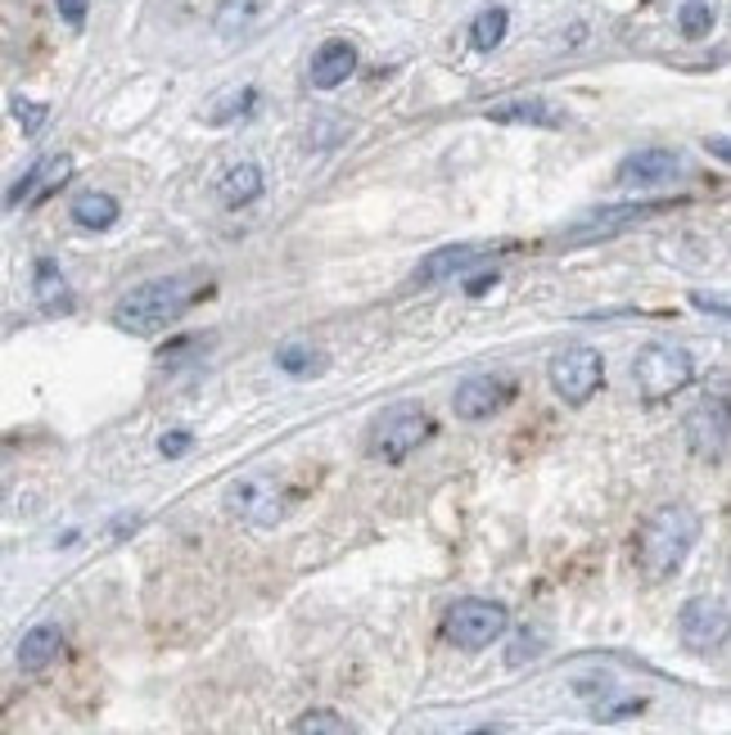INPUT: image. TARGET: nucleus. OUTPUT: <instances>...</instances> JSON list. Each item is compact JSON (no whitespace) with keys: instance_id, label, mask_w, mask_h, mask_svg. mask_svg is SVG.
<instances>
[{"instance_id":"1","label":"nucleus","mask_w":731,"mask_h":735,"mask_svg":"<svg viewBox=\"0 0 731 735\" xmlns=\"http://www.w3.org/2000/svg\"><path fill=\"white\" fill-rule=\"evenodd\" d=\"M696 538H700V514H696L691 506H682V501L659 506V510L646 519L641 538H637V564H641V573H646L650 582L673 578V573L687 564Z\"/></svg>"},{"instance_id":"2","label":"nucleus","mask_w":731,"mask_h":735,"mask_svg":"<svg viewBox=\"0 0 731 735\" xmlns=\"http://www.w3.org/2000/svg\"><path fill=\"white\" fill-rule=\"evenodd\" d=\"M194 280H181V276H167V280H150V285H136L131 294L118 298L113 307V325L136 334V339H150V334H163L190 303H194Z\"/></svg>"},{"instance_id":"3","label":"nucleus","mask_w":731,"mask_h":735,"mask_svg":"<svg viewBox=\"0 0 731 735\" xmlns=\"http://www.w3.org/2000/svg\"><path fill=\"white\" fill-rule=\"evenodd\" d=\"M510 627V614L501 600H484V595H465L443 614V636L456 650H488L493 641H501Z\"/></svg>"},{"instance_id":"4","label":"nucleus","mask_w":731,"mask_h":735,"mask_svg":"<svg viewBox=\"0 0 731 735\" xmlns=\"http://www.w3.org/2000/svg\"><path fill=\"white\" fill-rule=\"evenodd\" d=\"M429 433H434V420H429L425 407L397 402V407L379 411V420L370 425V456H379V460H407Z\"/></svg>"},{"instance_id":"5","label":"nucleus","mask_w":731,"mask_h":735,"mask_svg":"<svg viewBox=\"0 0 731 735\" xmlns=\"http://www.w3.org/2000/svg\"><path fill=\"white\" fill-rule=\"evenodd\" d=\"M632 379H637L641 397L659 402V397H673L678 388L691 384V357H687V348H673V344H650L632 361Z\"/></svg>"},{"instance_id":"6","label":"nucleus","mask_w":731,"mask_h":735,"mask_svg":"<svg viewBox=\"0 0 731 735\" xmlns=\"http://www.w3.org/2000/svg\"><path fill=\"white\" fill-rule=\"evenodd\" d=\"M547 379L556 388V397H565L569 407H582L587 397L601 388L606 379V366H601V353L587 348V344H573V348H560L547 366Z\"/></svg>"},{"instance_id":"7","label":"nucleus","mask_w":731,"mask_h":735,"mask_svg":"<svg viewBox=\"0 0 731 735\" xmlns=\"http://www.w3.org/2000/svg\"><path fill=\"white\" fill-rule=\"evenodd\" d=\"M678 636H682V645H687L691 654H713V650H722L727 636H731V614H727V605H722V600H713V595H691L687 605H682V614H678Z\"/></svg>"},{"instance_id":"8","label":"nucleus","mask_w":731,"mask_h":735,"mask_svg":"<svg viewBox=\"0 0 731 735\" xmlns=\"http://www.w3.org/2000/svg\"><path fill=\"white\" fill-rule=\"evenodd\" d=\"M226 506H231V514H240V519L253 523V528H272V523L285 514L281 488H276L272 479H240V483L226 492Z\"/></svg>"},{"instance_id":"9","label":"nucleus","mask_w":731,"mask_h":735,"mask_svg":"<svg viewBox=\"0 0 731 735\" xmlns=\"http://www.w3.org/2000/svg\"><path fill=\"white\" fill-rule=\"evenodd\" d=\"M727 433H731V407L727 402H700L691 416H687V442L696 456L704 460H718L722 447H727Z\"/></svg>"},{"instance_id":"10","label":"nucleus","mask_w":731,"mask_h":735,"mask_svg":"<svg viewBox=\"0 0 731 735\" xmlns=\"http://www.w3.org/2000/svg\"><path fill=\"white\" fill-rule=\"evenodd\" d=\"M678 176H682V159L673 150H641L619 163V185H628V190H654Z\"/></svg>"},{"instance_id":"11","label":"nucleus","mask_w":731,"mask_h":735,"mask_svg":"<svg viewBox=\"0 0 731 735\" xmlns=\"http://www.w3.org/2000/svg\"><path fill=\"white\" fill-rule=\"evenodd\" d=\"M506 397H510V384L506 379H493V375H475V379H465L451 397V407L460 420H488L493 411L506 407Z\"/></svg>"},{"instance_id":"12","label":"nucleus","mask_w":731,"mask_h":735,"mask_svg":"<svg viewBox=\"0 0 731 735\" xmlns=\"http://www.w3.org/2000/svg\"><path fill=\"white\" fill-rule=\"evenodd\" d=\"M357 73V50H353V41H325L316 54H312V69H307V82L316 86V91H335V86H344L348 78Z\"/></svg>"},{"instance_id":"13","label":"nucleus","mask_w":731,"mask_h":735,"mask_svg":"<svg viewBox=\"0 0 731 735\" xmlns=\"http://www.w3.org/2000/svg\"><path fill=\"white\" fill-rule=\"evenodd\" d=\"M654 213V204H623V208H601V213H587L573 231H569V244H587V239H610V235H619L623 226H632V222H641V217H650Z\"/></svg>"},{"instance_id":"14","label":"nucleus","mask_w":731,"mask_h":735,"mask_svg":"<svg viewBox=\"0 0 731 735\" xmlns=\"http://www.w3.org/2000/svg\"><path fill=\"white\" fill-rule=\"evenodd\" d=\"M479 257H484V248H479V244H447V248L429 253V257L416 266V280H420V285L451 280V276H460V272H465V266H475Z\"/></svg>"},{"instance_id":"15","label":"nucleus","mask_w":731,"mask_h":735,"mask_svg":"<svg viewBox=\"0 0 731 735\" xmlns=\"http://www.w3.org/2000/svg\"><path fill=\"white\" fill-rule=\"evenodd\" d=\"M69 172H73V163H69V154H50V159H41L14 190H10V208H19V204H32L37 194H50L59 181H69Z\"/></svg>"},{"instance_id":"16","label":"nucleus","mask_w":731,"mask_h":735,"mask_svg":"<svg viewBox=\"0 0 731 735\" xmlns=\"http://www.w3.org/2000/svg\"><path fill=\"white\" fill-rule=\"evenodd\" d=\"M32 294H37V303H41V312H50V316L73 312V289H69V280H63L59 262H50V257H41V262H37Z\"/></svg>"},{"instance_id":"17","label":"nucleus","mask_w":731,"mask_h":735,"mask_svg":"<svg viewBox=\"0 0 731 735\" xmlns=\"http://www.w3.org/2000/svg\"><path fill=\"white\" fill-rule=\"evenodd\" d=\"M59 650H63L59 627H54V623H41V627H32V632L19 641V667H23V673H45V667L59 659Z\"/></svg>"},{"instance_id":"18","label":"nucleus","mask_w":731,"mask_h":735,"mask_svg":"<svg viewBox=\"0 0 731 735\" xmlns=\"http://www.w3.org/2000/svg\"><path fill=\"white\" fill-rule=\"evenodd\" d=\"M217 194H222L226 208L253 204V198L262 194V172H257V163H231V167L222 172V181H217Z\"/></svg>"},{"instance_id":"19","label":"nucleus","mask_w":731,"mask_h":735,"mask_svg":"<svg viewBox=\"0 0 731 735\" xmlns=\"http://www.w3.org/2000/svg\"><path fill=\"white\" fill-rule=\"evenodd\" d=\"M493 122H528V126H565V113L547 100H515V104H497L488 109Z\"/></svg>"},{"instance_id":"20","label":"nucleus","mask_w":731,"mask_h":735,"mask_svg":"<svg viewBox=\"0 0 731 735\" xmlns=\"http://www.w3.org/2000/svg\"><path fill=\"white\" fill-rule=\"evenodd\" d=\"M118 198L113 194H100V190H87V194H78L73 198V222L78 226H87V231H109L113 222H118Z\"/></svg>"},{"instance_id":"21","label":"nucleus","mask_w":731,"mask_h":735,"mask_svg":"<svg viewBox=\"0 0 731 735\" xmlns=\"http://www.w3.org/2000/svg\"><path fill=\"white\" fill-rule=\"evenodd\" d=\"M506 28H510V14H506L501 6H488V10H479L475 23H470V45H475V50H497V45L506 41Z\"/></svg>"},{"instance_id":"22","label":"nucleus","mask_w":731,"mask_h":735,"mask_svg":"<svg viewBox=\"0 0 731 735\" xmlns=\"http://www.w3.org/2000/svg\"><path fill=\"white\" fill-rule=\"evenodd\" d=\"M276 366L285 370V375H321L325 370V353L316 348V344H281L276 348Z\"/></svg>"},{"instance_id":"23","label":"nucleus","mask_w":731,"mask_h":735,"mask_svg":"<svg viewBox=\"0 0 731 735\" xmlns=\"http://www.w3.org/2000/svg\"><path fill=\"white\" fill-rule=\"evenodd\" d=\"M262 6H267V0H222V6H217V32H222V37L248 32V28L257 23Z\"/></svg>"},{"instance_id":"24","label":"nucleus","mask_w":731,"mask_h":735,"mask_svg":"<svg viewBox=\"0 0 731 735\" xmlns=\"http://www.w3.org/2000/svg\"><path fill=\"white\" fill-rule=\"evenodd\" d=\"M294 735H357L335 708H307L298 722H294Z\"/></svg>"},{"instance_id":"25","label":"nucleus","mask_w":731,"mask_h":735,"mask_svg":"<svg viewBox=\"0 0 731 735\" xmlns=\"http://www.w3.org/2000/svg\"><path fill=\"white\" fill-rule=\"evenodd\" d=\"M678 28H682L687 41L709 37V28H713V6H709V0H687V6L678 10Z\"/></svg>"},{"instance_id":"26","label":"nucleus","mask_w":731,"mask_h":735,"mask_svg":"<svg viewBox=\"0 0 731 735\" xmlns=\"http://www.w3.org/2000/svg\"><path fill=\"white\" fill-rule=\"evenodd\" d=\"M45 113H50L45 104H32V100H23V95L14 100V118H19V126L28 131V136H37V131L45 126Z\"/></svg>"},{"instance_id":"27","label":"nucleus","mask_w":731,"mask_h":735,"mask_svg":"<svg viewBox=\"0 0 731 735\" xmlns=\"http://www.w3.org/2000/svg\"><path fill=\"white\" fill-rule=\"evenodd\" d=\"M54 10H59V19L69 23V28H82V23H87V0H54Z\"/></svg>"},{"instance_id":"28","label":"nucleus","mask_w":731,"mask_h":735,"mask_svg":"<svg viewBox=\"0 0 731 735\" xmlns=\"http://www.w3.org/2000/svg\"><path fill=\"white\" fill-rule=\"evenodd\" d=\"M691 303H696L700 312H709V316H727V320H731V303H727V298H713V294H691Z\"/></svg>"},{"instance_id":"29","label":"nucleus","mask_w":731,"mask_h":735,"mask_svg":"<svg viewBox=\"0 0 731 735\" xmlns=\"http://www.w3.org/2000/svg\"><path fill=\"white\" fill-rule=\"evenodd\" d=\"M159 451H163V456H181V451H190V433H163V438H159Z\"/></svg>"},{"instance_id":"30","label":"nucleus","mask_w":731,"mask_h":735,"mask_svg":"<svg viewBox=\"0 0 731 735\" xmlns=\"http://www.w3.org/2000/svg\"><path fill=\"white\" fill-rule=\"evenodd\" d=\"M709 154L722 159V163H731V141H709Z\"/></svg>"}]
</instances>
